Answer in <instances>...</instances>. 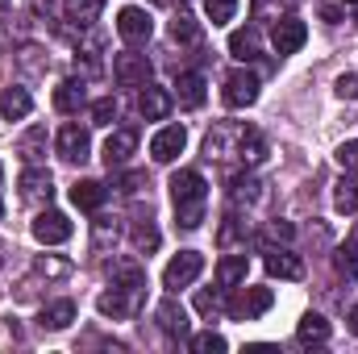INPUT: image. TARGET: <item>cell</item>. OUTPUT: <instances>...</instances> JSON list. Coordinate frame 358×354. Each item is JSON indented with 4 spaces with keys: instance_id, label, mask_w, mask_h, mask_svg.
I'll return each mask as SVG.
<instances>
[{
    "instance_id": "ab89813d",
    "label": "cell",
    "mask_w": 358,
    "mask_h": 354,
    "mask_svg": "<svg viewBox=\"0 0 358 354\" xmlns=\"http://www.w3.org/2000/svg\"><path fill=\"white\" fill-rule=\"evenodd\" d=\"M338 163H342L346 171H358V142H342V146H338Z\"/></svg>"
},
{
    "instance_id": "8fae6325",
    "label": "cell",
    "mask_w": 358,
    "mask_h": 354,
    "mask_svg": "<svg viewBox=\"0 0 358 354\" xmlns=\"http://www.w3.org/2000/svg\"><path fill=\"white\" fill-rule=\"evenodd\" d=\"M187 146V129L183 125H163L155 138H150V159L155 163H176Z\"/></svg>"
},
{
    "instance_id": "6da1fadb",
    "label": "cell",
    "mask_w": 358,
    "mask_h": 354,
    "mask_svg": "<svg viewBox=\"0 0 358 354\" xmlns=\"http://www.w3.org/2000/svg\"><path fill=\"white\" fill-rule=\"evenodd\" d=\"M250 125H238V121H217L204 138V155L225 163V159H242V142H246Z\"/></svg>"
},
{
    "instance_id": "f35d334b",
    "label": "cell",
    "mask_w": 358,
    "mask_h": 354,
    "mask_svg": "<svg viewBox=\"0 0 358 354\" xmlns=\"http://www.w3.org/2000/svg\"><path fill=\"white\" fill-rule=\"evenodd\" d=\"M238 234H246V221L225 217V225H221V246H234V238H238Z\"/></svg>"
},
{
    "instance_id": "d6a6232c",
    "label": "cell",
    "mask_w": 358,
    "mask_h": 354,
    "mask_svg": "<svg viewBox=\"0 0 358 354\" xmlns=\"http://www.w3.org/2000/svg\"><path fill=\"white\" fill-rule=\"evenodd\" d=\"M204 13H208V21H213V25H225V21H234L238 0H204Z\"/></svg>"
},
{
    "instance_id": "ac0fdd59",
    "label": "cell",
    "mask_w": 358,
    "mask_h": 354,
    "mask_svg": "<svg viewBox=\"0 0 358 354\" xmlns=\"http://www.w3.org/2000/svg\"><path fill=\"white\" fill-rule=\"evenodd\" d=\"M34 113V96L25 88H0V117L4 121H21V117H29Z\"/></svg>"
},
{
    "instance_id": "ffe728a7",
    "label": "cell",
    "mask_w": 358,
    "mask_h": 354,
    "mask_svg": "<svg viewBox=\"0 0 358 354\" xmlns=\"http://www.w3.org/2000/svg\"><path fill=\"white\" fill-rule=\"evenodd\" d=\"M171 100H179L183 108H200L204 104V76L200 71H183L176 80V96Z\"/></svg>"
},
{
    "instance_id": "4316f807",
    "label": "cell",
    "mask_w": 358,
    "mask_h": 354,
    "mask_svg": "<svg viewBox=\"0 0 358 354\" xmlns=\"http://www.w3.org/2000/svg\"><path fill=\"white\" fill-rule=\"evenodd\" d=\"M229 196H234V204H255L263 196V183L255 176H234L229 179Z\"/></svg>"
},
{
    "instance_id": "44dd1931",
    "label": "cell",
    "mask_w": 358,
    "mask_h": 354,
    "mask_svg": "<svg viewBox=\"0 0 358 354\" xmlns=\"http://www.w3.org/2000/svg\"><path fill=\"white\" fill-rule=\"evenodd\" d=\"M259 46H263V38H259V29H255V25H246V29H234V34H229V55H234V59H242V63L259 59Z\"/></svg>"
},
{
    "instance_id": "52a82bcc",
    "label": "cell",
    "mask_w": 358,
    "mask_h": 354,
    "mask_svg": "<svg viewBox=\"0 0 358 354\" xmlns=\"http://www.w3.org/2000/svg\"><path fill=\"white\" fill-rule=\"evenodd\" d=\"M55 150H59V159H67V163H84L92 155V134L84 125H63L59 129V138H55Z\"/></svg>"
},
{
    "instance_id": "ee69618b",
    "label": "cell",
    "mask_w": 358,
    "mask_h": 354,
    "mask_svg": "<svg viewBox=\"0 0 358 354\" xmlns=\"http://www.w3.org/2000/svg\"><path fill=\"white\" fill-rule=\"evenodd\" d=\"M38 271H46V275H67L71 267H67V263H46V259H38Z\"/></svg>"
},
{
    "instance_id": "e575fe53",
    "label": "cell",
    "mask_w": 358,
    "mask_h": 354,
    "mask_svg": "<svg viewBox=\"0 0 358 354\" xmlns=\"http://www.w3.org/2000/svg\"><path fill=\"white\" fill-rule=\"evenodd\" d=\"M225 346H229V342H225L221 334H213V330H204V334H196V338H192V351H196V354H221Z\"/></svg>"
},
{
    "instance_id": "30bf717a",
    "label": "cell",
    "mask_w": 358,
    "mask_h": 354,
    "mask_svg": "<svg viewBox=\"0 0 358 354\" xmlns=\"http://www.w3.org/2000/svg\"><path fill=\"white\" fill-rule=\"evenodd\" d=\"M304 42H308V25H304L300 17H279V21H275V29H271V46H275L279 55H296Z\"/></svg>"
},
{
    "instance_id": "484cf974",
    "label": "cell",
    "mask_w": 358,
    "mask_h": 354,
    "mask_svg": "<svg viewBox=\"0 0 358 354\" xmlns=\"http://www.w3.org/2000/svg\"><path fill=\"white\" fill-rule=\"evenodd\" d=\"M296 338H300V342H325V338H329V321H325L321 313H304L300 325H296Z\"/></svg>"
},
{
    "instance_id": "8992f818",
    "label": "cell",
    "mask_w": 358,
    "mask_h": 354,
    "mask_svg": "<svg viewBox=\"0 0 358 354\" xmlns=\"http://www.w3.org/2000/svg\"><path fill=\"white\" fill-rule=\"evenodd\" d=\"M138 304H142V292H129V288H117V283L108 292H100V300H96L100 317H113V321H129L138 313Z\"/></svg>"
},
{
    "instance_id": "f6af8a7d",
    "label": "cell",
    "mask_w": 358,
    "mask_h": 354,
    "mask_svg": "<svg viewBox=\"0 0 358 354\" xmlns=\"http://www.w3.org/2000/svg\"><path fill=\"white\" fill-rule=\"evenodd\" d=\"M346 325H350V334H358V304L350 309V317H346Z\"/></svg>"
},
{
    "instance_id": "83f0119b",
    "label": "cell",
    "mask_w": 358,
    "mask_h": 354,
    "mask_svg": "<svg viewBox=\"0 0 358 354\" xmlns=\"http://www.w3.org/2000/svg\"><path fill=\"white\" fill-rule=\"evenodd\" d=\"M17 155H21L25 163H38V159L46 155V129H42V125H34V129L17 142Z\"/></svg>"
},
{
    "instance_id": "7dc6e473",
    "label": "cell",
    "mask_w": 358,
    "mask_h": 354,
    "mask_svg": "<svg viewBox=\"0 0 358 354\" xmlns=\"http://www.w3.org/2000/svg\"><path fill=\"white\" fill-rule=\"evenodd\" d=\"M346 4H358V0H346Z\"/></svg>"
},
{
    "instance_id": "2e32d148",
    "label": "cell",
    "mask_w": 358,
    "mask_h": 354,
    "mask_svg": "<svg viewBox=\"0 0 358 354\" xmlns=\"http://www.w3.org/2000/svg\"><path fill=\"white\" fill-rule=\"evenodd\" d=\"M171 92L167 88H155V84H142V96H138V113L146 117V121H163L167 113H171Z\"/></svg>"
},
{
    "instance_id": "5b68a950",
    "label": "cell",
    "mask_w": 358,
    "mask_h": 354,
    "mask_svg": "<svg viewBox=\"0 0 358 354\" xmlns=\"http://www.w3.org/2000/svg\"><path fill=\"white\" fill-rule=\"evenodd\" d=\"M117 34H121L129 46H142V42H150V34H155V21H150V13H146V8H138V4H125V8L117 13Z\"/></svg>"
},
{
    "instance_id": "8d00e7d4",
    "label": "cell",
    "mask_w": 358,
    "mask_h": 354,
    "mask_svg": "<svg viewBox=\"0 0 358 354\" xmlns=\"http://www.w3.org/2000/svg\"><path fill=\"white\" fill-rule=\"evenodd\" d=\"M134 246H138V250H155V246H159V229H155L150 221H146V225L138 221V225H134Z\"/></svg>"
},
{
    "instance_id": "f546056e",
    "label": "cell",
    "mask_w": 358,
    "mask_h": 354,
    "mask_svg": "<svg viewBox=\"0 0 358 354\" xmlns=\"http://www.w3.org/2000/svg\"><path fill=\"white\" fill-rule=\"evenodd\" d=\"M171 38H176L179 46H196L200 42V21H192L187 13H179L176 21H171Z\"/></svg>"
},
{
    "instance_id": "3957f363",
    "label": "cell",
    "mask_w": 358,
    "mask_h": 354,
    "mask_svg": "<svg viewBox=\"0 0 358 354\" xmlns=\"http://www.w3.org/2000/svg\"><path fill=\"white\" fill-rule=\"evenodd\" d=\"M113 80H117L121 88H142V84H150V59L138 55V50H121V55L113 59Z\"/></svg>"
},
{
    "instance_id": "1f68e13d",
    "label": "cell",
    "mask_w": 358,
    "mask_h": 354,
    "mask_svg": "<svg viewBox=\"0 0 358 354\" xmlns=\"http://www.w3.org/2000/svg\"><path fill=\"white\" fill-rule=\"evenodd\" d=\"M267 159V142H263V134L259 129H250L246 134V142H242V163L246 167H255V163H263Z\"/></svg>"
},
{
    "instance_id": "7c38bea8",
    "label": "cell",
    "mask_w": 358,
    "mask_h": 354,
    "mask_svg": "<svg viewBox=\"0 0 358 354\" xmlns=\"http://www.w3.org/2000/svg\"><path fill=\"white\" fill-rule=\"evenodd\" d=\"M17 187H21V200H29V204H46V200L55 196V179H50V171H46V167H34V163L21 171Z\"/></svg>"
},
{
    "instance_id": "d6986e66",
    "label": "cell",
    "mask_w": 358,
    "mask_h": 354,
    "mask_svg": "<svg viewBox=\"0 0 358 354\" xmlns=\"http://www.w3.org/2000/svg\"><path fill=\"white\" fill-rule=\"evenodd\" d=\"M104 200H108V187H104V183H96V179H80V183H71V204H76V208L96 213Z\"/></svg>"
},
{
    "instance_id": "603a6c76",
    "label": "cell",
    "mask_w": 358,
    "mask_h": 354,
    "mask_svg": "<svg viewBox=\"0 0 358 354\" xmlns=\"http://www.w3.org/2000/svg\"><path fill=\"white\" fill-rule=\"evenodd\" d=\"M246 271H250V259L246 255H225L217 263V283L221 288H238V283H246Z\"/></svg>"
},
{
    "instance_id": "9c48e42d",
    "label": "cell",
    "mask_w": 358,
    "mask_h": 354,
    "mask_svg": "<svg viewBox=\"0 0 358 354\" xmlns=\"http://www.w3.org/2000/svg\"><path fill=\"white\" fill-rule=\"evenodd\" d=\"M171 200L176 204H208V183L200 171H192V167H183L171 176Z\"/></svg>"
},
{
    "instance_id": "7a4b0ae2",
    "label": "cell",
    "mask_w": 358,
    "mask_h": 354,
    "mask_svg": "<svg viewBox=\"0 0 358 354\" xmlns=\"http://www.w3.org/2000/svg\"><path fill=\"white\" fill-rule=\"evenodd\" d=\"M200 271H204V255L200 250H179L176 259L167 263V271H163V288H171V292L192 288L200 279Z\"/></svg>"
},
{
    "instance_id": "f1b7e54d",
    "label": "cell",
    "mask_w": 358,
    "mask_h": 354,
    "mask_svg": "<svg viewBox=\"0 0 358 354\" xmlns=\"http://www.w3.org/2000/svg\"><path fill=\"white\" fill-rule=\"evenodd\" d=\"M334 267H338V275H346V279H358V238H350L346 246H338V255H334Z\"/></svg>"
},
{
    "instance_id": "5bb4252c",
    "label": "cell",
    "mask_w": 358,
    "mask_h": 354,
    "mask_svg": "<svg viewBox=\"0 0 358 354\" xmlns=\"http://www.w3.org/2000/svg\"><path fill=\"white\" fill-rule=\"evenodd\" d=\"M155 321H159V330L167 334V338H183L187 330H192V321H187V309L179 304V300H163L159 309H155Z\"/></svg>"
},
{
    "instance_id": "b9f144b4",
    "label": "cell",
    "mask_w": 358,
    "mask_h": 354,
    "mask_svg": "<svg viewBox=\"0 0 358 354\" xmlns=\"http://www.w3.org/2000/svg\"><path fill=\"white\" fill-rule=\"evenodd\" d=\"M267 238H279V242H292V238H296V229H292L287 221H271V225H267Z\"/></svg>"
},
{
    "instance_id": "60d3db41",
    "label": "cell",
    "mask_w": 358,
    "mask_h": 354,
    "mask_svg": "<svg viewBox=\"0 0 358 354\" xmlns=\"http://www.w3.org/2000/svg\"><path fill=\"white\" fill-rule=\"evenodd\" d=\"M196 309H200L204 317H213V313L221 309V296H217V292H196Z\"/></svg>"
},
{
    "instance_id": "7bdbcfd3",
    "label": "cell",
    "mask_w": 358,
    "mask_h": 354,
    "mask_svg": "<svg viewBox=\"0 0 358 354\" xmlns=\"http://www.w3.org/2000/svg\"><path fill=\"white\" fill-rule=\"evenodd\" d=\"M142 187H146V176H142V171H129V176L121 179V192H129V196L142 192Z\"/></svg>"
},
{
    "instance_id": "bcb514c9",
    "label": "cell",
    "mask_w": 358,
    "mask_h": 354,
    "mask_svg": "<svg viewBox=\"0 0 358 354\" xmlns=\"http://www.w3.org/2000/svg\"><path fill=\"white\" fill-rule=\"evenodd\" d=\"M0 217H4V204H0Z\"/></svg>"
},
{
    "instance_id": "74e56055",
    "label": "cell",
    "mask_w": 358,
    "mask_h": 354,
    "mask_svg": "<svg viewBox=\"0 0 358 354\" xmlns=\"http://www.w3.org/2000/svg\"><path fill=\"white\" fill-rule=\"evenodd\" d=\"M334 92H338L342 100H358V71H350V76H338Z\"/></svg>"
},
{
    "instance_id": "d590c367",
    "label": "cell",
    "mask_w": 358,
    "mask_h": 354,
    "mask_svg": "<svg viewBox=\"0 0 358 354\" xmlns=\"http://www.w3.org/2000/svg\"><path fill=\"white\" fill-rule=\"evenodd\" d=\"M113 121H117V100H113V96L96 100V104H92V125H113Z\"/></svg>"
},
{
    "instance_id": "ba28073f",
    "label": "cell",
    "mask_w": 358,
    "mask_h": 354,
    "mask_svg": "<svg viewBox=\"0 0 358 354\" xmlns=\"http://www.w3.org/2000/svg\"><path fill=\"white\" fill-rule=\"evenodd\" d=\"M221 96H225L229 108H250V104L259 100V76H255V71H229Z\"/></svg>"
},
{
    "instance_id": "4dcf8cb0",
    "label": "cell",
    "mask_w": 358,
    "mask_h": 354,
    "mask_svg": "<svg viewBox=\"0 0 358 354\" xmlns=\"http://www.w3.org/2000/svg\"><path fill=\"white\" fill-rule=\"evenodd\" d=\"M334 204H338V213H358V179H338Z\"/></svg>"
},
{
    "instance_id": "277c9868",
    "label": "cell",
    "mask_w": 358,
    "mask_h": 354,
    "mask_svg": "<svg viewBox=\"0 0 358 354\" xmlns=\"http://www.w3.org/2000/svg\"><path fill=\"white\" fill-rule=\"evenodd\" d=\"M29 229H34V238H38L42 246H59V242H67V238L76 234V225H71L67 213H59V208H42Z\"/></svg>"
},
{
    "instance_id": "cb8c5ba5",
    "label": "cell",
    "mask_w": 358,
    "mask_h": 354,
    "mask_svg": "<svg viewBox=\"0 0 358 354\" xmlns=\"http://www.w3.org/2000/svg\"><path fill=\"white\" fill-rule=\"evenodd\" d=\"M71 321H76V300H55V304H46L42 317H38L42 330H67Z\"/></svg>"
},
{
    "instance_id": "7402d4cb",
    "label": "cell",
    "mask_w": 358,
    "mask_h": 354,
    "mask_svg": "<svg viewBox=\"0 0 358 354\" xmlns=\"http://www.w3.org/2000/svg\"><path fill=\"white\" fill-rule=\"evenodd\" d=\"M100 8H104V0H63V17L71 25H80V29L100 21Z\"/></svg>"
},
{
    "instance_id": "d4e9b609",
    "label": "cell",
    "mask_w": 358,
    "mask_h": 354,
    "mask_svg": "<svg viewBox=\"0 0 358 354\" xmlns=\"http://www.w3.org/2000/svg\"><path fill=\"white\" fill-rule=\"evenodd\" d=\"M84 100H88V92H84V80H63V84L55 88V108H59V113H76Z\"/></svg>"
},
{
    "instance_id": "836d02e7",
    "label": "cell",
    "mask_w": 358,
    "mask_h": 354,
    "mask_svg": "<svg viewBox=\"0 0 358 354\" xmlns=\"http://www.w3.org/2000/svg\"><path fill=\"white\" fill-rule=\"evenodd\" d=\"M200 221H204V204H176L179 229H200Z\"/></svg>"
},
{
    "instance_id": "4fadbf2b",
    "label": "cell",
    "mask_w": 358,
    "mask_h": 354,
    "mask_svg": "<svg viewBox=\"0 0 358 354\" xmlns=\"http://www.w3.org/2000/svg\"><path fill=\"white\" fill-rule=\"evenodd\" d=\"M271 304H275V292L271 288H246L234 304H229V313L238 317V321H255V317H263Z\"/></svg>"
},
{
    "instance_id": "e0dca14e",
    "label": "cell",
    "mask_w": 358,
    "mask_h": 354,
    "mask_svg": "<svg viewBox=\"0 0 358 354\" xmlns=\"http://www.w3.org/2000/svg\"><path fill=\"white\" fill-rule=\"evenodd\" d=\"M263 267H267L271 279H304V263L292 255V250H267V259H263Z\"/></svg>"
},
{
    "instance_id": "9a60e30c",
    "label": "cell",
    "mask_w": 358,
    "mask_h": 354,
    "mask_svg": "<svg viewBox=\"0 0 358 354\" xmlns=\"http://www.w3.org/2000/svg\"><path fill=\"white\" fill-rule=\"evenodd\" d=\"M134 150H138V134L134 129H113L108 142H104V163L108 167H125Z\"/></svg>"
}]
</instances>
